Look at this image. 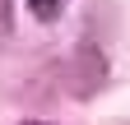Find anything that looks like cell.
<instances>
[{
	"label": "cell",
	"instance_id": "1",
	"mask_svg": "<svg viewBox=\"0 0 130 125\" xmlns=\"http://www.w3.org/2000/svg\"><path fill=\"white\" fill-rule=\"evenodd\" d=\"M23 5L32 9V19H42V23H51L60 14V0H23Z\"/></svg>",
	"mask_w": 130,
	"mask_h": 125
},
{
	"label": "cell",
	"instance_id": "2",
	"mask_svg": "<svg viewBox=\"0 0 130 125\" xmlns=\"http://www.w3.org/2000/svg\"><path fill=\"white\" fill-rule=\"evenodd\" d=\"M14 28V0H0V37Z\"/></svg>",
	"mask_w": 130,
	"mask_h": 125
},
{
	"label": "cell",
	"instance_id": "3",
	"mask_svg": "<svg viewBox=\"0 0 130 125\" xmlns=\"http://www.w3.org/2000/svg\"><path fill=\"white\" fill-rule=\"evenodd\" d=\"M19 125H46V120H19Z\"/></svg>",
	"mask_w": 130,
	"mask_h": 125
}]
</instances>
